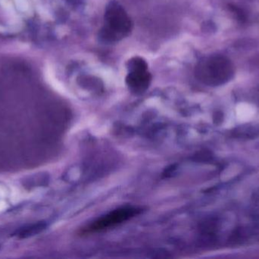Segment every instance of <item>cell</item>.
I'll list each match as a JSON object with an SVG mask.
<instances>
[{
	"instance_id": "277c9868",
	"label": "cell",
	"mask_w": 259,
	"mask_h": 259,
	"mask_svg": "<svg viewBox=\"0 0 259 259\" xmlns=\"http://www.w3.org/2000/svg\"><path fill=\"white\" fill-rule=\"evenodd\" d=\"M127 69L128 74L126 78V83L130 90L135 94L146 91L152 80L146 61L140 57L133 58L128 62Z\"/></svg>"
},
{
	"instance_id": "3957f363",
	"label": "cell",
	"mask_w": 259,
	"mask_h": 259,
	"mask_svg": "<svg viewBox=\"0 0 259 259\" xmlns=\"http://www.w3.org/2000/svg\"><path fill=\"white\" fill-rule=\"evenodd\" d=\"M140 212L141 209L134 207H124L114 210L88 225L82 233L85 234H93L111 229L127 221L130 219L138 215Z\"/></svg>"
},
{
	"instance_id": "5b68a950",
	"label": "cell",
	"mask_w": 259,
	"mask_h": 259,
	"mask_svg": "<svg viewBox=\"0 0 259 259\" xmlns=\"http://www.w3.org/2000/svg\"><path fill=\"white\" fill-rule=\"evenodd\" d=\"M46 228H47V225L44 222H38V223L27 225L21 228L17 233V236L21 239L28 238L42 232Z\"/></svg>"
},
{
	"instance_id": "8992f818",
	"label": "cell",
	"mask_w": 259,
	"mask_h": 259,
	"mask_svg": "<svg viewBox=\"0 0 259 259\" xmlns=\"http://www.w3.org/2000/svg\"><path fill=\"white\" fill-rule=\"evenodd\" d=\"M44 176L42 175H33V176H27L23 179V186L28 190H31L33 187H39L42 185Z\"/></svg>"
},
{
	"instance_id": "7a4b0ae2",
	"label": "cell",
	"mask_w": 259,
	"mask_h": 259,
	"mask_svg": "<svg viewBox=\"0 0 259 259\" xmlns=\"http://www.w3.org/2000/svg\"><path fill=\"white\" fill-rule=\"evenodd\" d=\"M131 28V18L124 8L117 2H111L106 7L101 38L107 42H115L127 36Z\"/></svg>"
},
{
	"instance_id": "6da1fadb",
	"label": "cell",
	"mask_w": 259,
	"mask_h": 259,
	"mask_svg": "<svg viewBox=\"0 0 259 259\" xmlns=\"http://www.w3.org/2000/svg\"><path fill=\"white\" fill-rule=\"evenodd\" d=\"M195 75L196 79L204 85L221 86L233 79L234 66L225 56L213 55L203 58L198 62Z\"/></svg>"
}]
</instances>
